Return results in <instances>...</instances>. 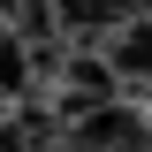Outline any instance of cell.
I'll use <instances>...</instances> for the list:
<instances>
[{
    "instance_id": "6da1fadb",
    "label": "cell",
    "mask_w": 152,
    "mask_h": 152,
    "mask_svg": "<svg viewBox=\"0 0 152 152\" xmlns=\"http://www.w3.org/2000/svg\"><path fill=\"white\" fill-rule=\"evenodd\" d=\"M76 152H152V114H129V107H91V114H76V129H69Z\"/></svg>"
},
{
    "instance_id": "5b68a950",
    "label": "cell",
    "mask_w": 152,
    "mask_h": 152,
    "mask_svg": "<svg viewBox=\"0 0 152 152\" xmlns=\"http://www.w3.org/2000/svg\"><path fill=\"white\" fill-rule=\"evenodd\" d=\"M0 152H31V145H23V129H8V122H0Z\"/></svg>"
},
{
    "instance_id": "7a4b0ae2",
    "label": "cell",
    "mask_w": 152,
    "mask_h": 152,
    "mask_svg": "<svg viewBox=\"0 0 152 152\" xmlns=\"http://www.w3.org/2000/svg\"><path fill=\"white\" fill-rule=\"evenodd\" d=\"M137 15V0H53V31L69 38H114Z\"/></svg>"
},
{
    "instance_id": "3957f363",
    "label": "cell",
    "mask_w": 152,
    "mask_h": 152,
    "mask_svg": "<svg viewBox=\"0 0 152 152\" xmlns=\"http://www.w3.org/2000/svg\"><path fill=\"white\" fill-rule=\"evenodd\" d=\"M61 84H69V114H91V107H107L114 99V61L107 53H69V69H61Z\"/></svg>"
},
{
    "instance_id": "277c9868",
    "label": "cell",
    "mask_w": 152,
    "mask_h": 152,
    "mask_svg": "<svg viewBox=\"0 0 152 152\" xmlns=\"http://www.w3.org/2000/svg\"><path fill=\"white\" fill-rule=\"evenodd\" d=\"M107 61H114V76H152V23L129 15L122 31L107 38Z\"/></svg>"
}]
</instances>
